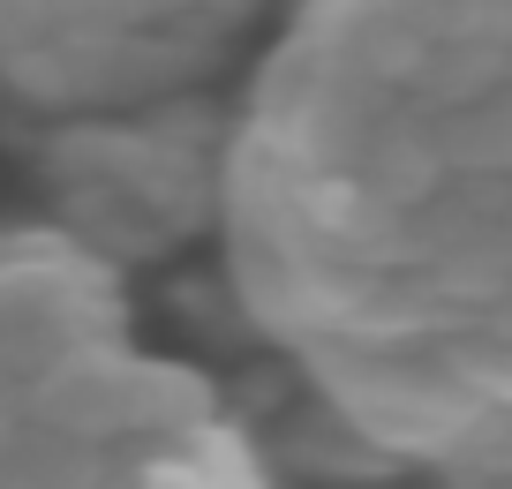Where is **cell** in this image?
<instances>
[{"mask_svg":"<svg viewBox=\"0 0 512 489\" xmlns=\"http://www.w3.org/2000/svg\"><path fill=\"white\" fill-rule=\"evenodd\" d=\"M226 121L196 98L113 121H68L46 151V189L91 256H159L196 226H219Z\"/></svg>","mask_w":512,"mask_h":489,"instance_id":"cell-4","label":"cell"},{"mask_svg":"<svg viewBox=\"0 0 512 489\" xmlns=\"http://www.w3.org/2000/svg\"><path fill=\"white\" fill-rule=\"evenodd\" d=\"M430 474L445 489H512V407L490 414V422H475Z\"/></svg>","mask_w":512,"mask_h":489,"instance_id":"cell-5","label":"cell"},{"mask_svg":"<svg viewBox=\"0 0 512 489\" xmlns=\"http://www.w3.org/2000/svg\"><path fill=\"white\" fill-rule=\"evenodd\" d=\"M0 489H279L189 362L136 347L76 234H0Z\"/></svg>","mask_w":512,"mask_h":489,"instance_id":"cell-2","label":"cell"},{"mask_svg":"<svg viewBox=\"0 0 512 489\" xmlns=\"http://www.w3.org/2000/svg\"><path fill=\"white\" fill-rule=\"evenodd\" d=\"M226 286L369 459L512 407V0H294L219 166Z\"/></svg>","mask_w":512,"mask_h":489,"instance_id":"cell-1","label":"cell"},{"mask_svg":"<svg viewBox=\"0 0 512 489\" xmlns=\"http://www.w3.org/2000/svg\"><path fill=\"white\" fill-rule=\"evenodd\" d=\"M256 23L264 0H0V91L61 121L181 106Z\"/></svg>","mask_w":512,"mask_h":489,"instance_id":"cell-3","label":"cell"}]
</instances>
